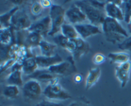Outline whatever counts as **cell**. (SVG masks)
Returning <instances> with one entry per match:
<instances>
[{
  "label": "cell",
  "mask_w": 131,
  "mask_h": 106,
  "mask_svg": "<svg viewBox=\"0 0 131 106\" xmlns=\"http://www.w3.org/2000/svg\"><path fill=\"white\" fill-rule=\"evenodd\" d=\"M102 31L105 33L107 41L113 43L120 42L124 38H127L128 34L118 20L106 16L103 24Z\"/></svg>",
  "instance_id": "cell-1"
},
{
  "label": "cell",
  "mask_w": 131,
  "mask_h": 106,
  "mask_svg": "<svg viewBox=\"0 0 131 106\" xmlns=\"http://www.w3.org/2000/svg\"><path fill=\"white\" fill-rule=\"evenodd\" d=\"M128 28H129V32L131 33V19H130V22H129V24H128Z\"/></svg>",
  "instance_id": "cell-37"
},
{
  "label": "cell",
  "mask_w": 131,
  "mask_h": 106,
  "mask_svg": "<svg viewBox=\"0 0 131 106\" xmlns=\"http://www.w3.org/2000/svg\"><path fill=\"white\" fill-rule=\"evenodd\" d=\"M75 4L78 5L86 16L87 19L90 22V24L99 26L103 24L106 16H105L104 11L100 10L93 7L88 1H78Z\"/></svg>",
  "instance_id": "cell-2"
},
{
  "label": "cell",
  "mask_w": 131,
  "mask_h": 106,
  "mask_svg": "<svg viewBox=\"0 0 131 106\" xmlns=\"http://www.w3.org/2000/svg\"><path fill=\"white\" fill-rule=\"evenodd\" d=\"M101 70L99 67L90 68L86 79V89H89L97 83L101 77Z\"/></svg>",
  "instance_id": "cell-15"
},
{
  "label": "cell",
  "mask_w": 131,
  "mask_h": 106,
  "mask_svg": "<svg viewBox=\"0 0 131 106\" xmlns=\"http://www.w3.org/2000/svg\"><path fill=\"white\" fill-rule=\"evenodd\" d=\"M83 80V77L80 75V74H76L74 75V81L75 83H79L82 81Z\"/></svg>",
  "instance_id": "cell-35"
},
{
  "label": "cell",
  "mask_w": 131,
  "mask_h": 106,
  "mask_svg": "<svg viewBox=\"0 0 131 106\" xmlns=\"http://www.w3.org/2000/svg\"><path fill=\"white\" fill-rule=\"evenodd\" d=\"M106 16L118 20H124V14L120 6L115 5L112 1H107L105 6Z\"/></svg>",
  "instance_id": "cell-13"
},
{
  "label": "cell",
  "mask_w": 131,
  "mask_h": 106,
  "mask_svg": "<svg viewBox=\"0 0 131 106\" xmlns=\"http://www.w3.org/2000/svg\"><path fill=\"white\" fill-rule=\"evenodd\" d=\"M123 5V12L124 14V21L129 24L131 19V0L124 1Z\"/></svg>",
  "instance_id": "cell-26"
},
{
  "label": "cell",
  "mask_w": 131,
  "mask_h": 106,
  "mask_svg": "<svg viewBox=\"0 0 131 106\" xmlns=\"http://www.w3.org/2000/svg\"><path fill=\"white\" fill-rule=\"evenodd\" d=\"M88 2L90 3L91 5L93 6V7L99 9L100 10L103 11L105 9V6H106L107 1L104 2V1H95V0H92V1H89Z\"/></svg>",
  "instance_id": "cell-32"
},
{
  "label": "cell",
  "mask_w": 131,
  "mask_h": 106,
  "mask_svg": "<svg viewBox=\"0 0 131 106\" xmlns=\"http://www.w3.org/2000/svg\"><path fill=\"white\" fill-rule=\"evenodd\" d=\"M75 29L78 31L79 35L83 39H86L88 37L100 34L102 31L100 29L99 27L94 26L92 24H79L74 25Z\"/></svg>",
  "instance_id": "cell-11"
},
{
  "label": "cell",
  "mask_w": 131,
  "mask_h": 106,
  "mask_svg": "<svg viewBox=\"0 0 131 106\" xmlns=\"http://www.w3.org/2000/svg\"><path fill=\"white\" fill-rule=\"evenodd\" d=\"M28 77L31 79H34L38 82L41 83H49L54 78L56 77L54 74L50 72L48 70L42 69V70H37L31 75H29Z\"/></svg>",
  "instance_id": "cell-14"
},
{
  "label": "cell",
  "mask_w": 131,
  "mask_h": 106,
  "mask_svg": "<svg viewBox=\"0 0 131 106\" xmlns=\"http://www.w3.org/2000/svg\"><path fill=\"white\" fill-rule=\"evenodd\" d=\"M42 36L36 32H29L26 38V43L28 46L32 47H37L39 45L40 43L42 40Z\"/></svg>",
  "instance_id": "cell-24"
},
{
  "label": "cell",
  "mask_w": 131,
  "mask_h": 106,
  "mask_svg": "<svg viewBox=\"0 0 131 106\" xmlns=\"http://www.w3.org/2000/svg\"><path fill=\"white\" fill-rule=\"evenodd\" d=\"M65 49L72 54L74 60H77L88 53L90 51V45L84 39L78 37L75 39L69 40Z\"/></svg>",
  "instance_id": "cell-5"
},
{
  "label": "cell",
  "mask_w": 131,
  "mask_h": 106,
  "mask_svg": "<svg viewBox=\"0 0 131 106\" xmlns=\"http://www.w3.org/2000/svg\"><path fill=\"white\" fill-rule=\"evenodd\" d=\"M106 56L101 53H96L92 58L93 63L95 65H101L106 61Z\"/></svg>",
  "instance_id": "cell-31"
},
{
  "label": "cell",
  "mask_w": 131,
  "mask_h": 106,
  "mask_svg": "<svg viewBox=\"0 0 131 106\" xmlns=\"http://www.w3.org/2000/svg\"><path fill=\"white\" fill-rule=\"evenodd\" d=\"M13 33L11 28H2L0 29V42L2 45H8L12 43Z\"/></svg>",
  "instance_id": "cell-22"
},
{
  "label": "cell",
  "mask_w": 131,
  "mask_h": 106,
  "mask_svg": "<svg viewBox=\"0 0 131 106\" xmlns=\"http://www.w3.org/2000/svg\"><path fill=\"white\" fill-rule=\"evenodd\" d=\"M19 93L18 86L14 85H8L4 88L3 90V95L6 98L14 99L17 97Z\"/></svg>",
  "instance_id": "cell-25"
},
{
  "label": "cell",
  "mask_w": 131,
  "mask_h": 106,
  "mask_svg": "<svg viewBox=\"0 0 131 106\" xmlns=\"http://www.w3.org/2000/svg\"><path fill=\"white\" fill-rule=\"evenodd\" d=\"M35 106H63V105L61 103H56V102H50L43 100Z\"/></svg>",
  "instance_id": "cell-33"
},
{
  "label": "cell",
  "mask_w": 131,
  "mask_h": 106,
  "mask_svg": "<svg viewBox=\"0 0 131 106\" xmlns=\"http://www.w3.org/2000/svg\"><path fill=\"white\" fill-rule=\"evenodd\" d=\"M65 17L72 24H83L87 20V17L81 9L75 5H72L65 12Z\"/></svg>",
  "instance_id": "cell-8"
},
{
  "label": "cell",
  "mask_w": 131,
  "mask_h": 106,
  "mask_svg": "<svg viewBox=\"0 0 131 106\" xmlns=\"http://www.w3.org/2000/svg\"><path fill=\"white\" fill-rule=\"evenodd\" d=\"M118 48L123 51H130L131 50V36L125 38L118 45Z\"/></svg>",
  "instance_id": "cell-30"
},
{
  "label": "cell",
  "mask_w": 131,
  "mask_h": 106,
  "mask_svg": "<svg viewBox=\"0 0 131 106\" xmlns=\"http://www.w3.org/2000/svg\"><path fill=\"white\" fill-rule=\"evenodd\" d=\"M15 62H16V60L14 58H8L7 60L3 62L1 65V72L3 73L10 68H11Z\"/></svg>",
  "instance_id": "cell-29"
},
{
  "label": "cell",
  "mask_w": 131,
  "mask_h": 106,
  "mask_svg": "<svg viewBox=\"0 0 131 106\" xmlns=\"http://www.w3.org/2000/svg\"><path fill=\"white\" fill-rule=\"evenodd\" d=\"M54 42L56 44L59 45L65 49V46L69 41V38L65 37L63 34H57L54 37Z\"/></svg>",
  "instance_id": "cell-27"
},
{
  "label": "cell",
  "mask_w": 131,
  "mask_h": 106,
  "mask_svg": "<svg viewBox=\"0 0 131 106\" xmlns=\"http://www.w3.org/2000/svg\"><path fill=\"white\" fill-rule=\"evenodd\" d=\"M108 57L111 63H118L119 65L129 61L130 56L128 53L124 52H111L108 54Z\"/></svg>",
  "instance_id": "cell-19"
},
{
  "label": "cell",
  "mask_w": 131,
  "mask_h": 106,
  "mask_svg": "<svg viewBox=\"0 0 131 106\" xmlns=\"http://www.w3.org/2000/svg\"><path fill=\"white\" fill-rule=\"evenodd\" d=\"M131 71V61L120 64L115 68V74L118 80L120 82L122 88H124L128 83Z\"/></svg>",
  "instance_id": "cell-10"
},
{
  "label": "cell",
  "mask_w": 131,
  "mask_h": 106,
  "mask_svg": "<svg viewBox=\"0 0 131 106\" xmlns=\"http://www.w3.org/2000/svg\"><path fill=\"white\" fill-rule=\"evenodd\" d=\"M58 82L59 79L56 77L47 84L43 91L45 97L49 99L59 100H65L71 98L70 94L60 85Z\"/></svg>",
  "instance_id": "cell-4"
},
{
  "label": "cell",
  "mask_w": 131,
  "mask_h": 106,
  "mask_svg": "<svg viewBox=\"0 0 131 106\" xmlns=\"http://www.w3.org/2000/svg\"><path fill=\"white\" fill-rule=\"evenodd\" d=\"M65 9L60 5H52L50 8L49 16L51 19V29L49 36H54L61 30L62 26L65 24Z\"/></svg>",
  "instance_id": "cell-3"
},
{
  "label": "cell",
  "mask_w": 131,
  "mask_h": 106,
  "mask_svg": "<svg viewBox=\"0 0 131 106\" xmlns=\"http://www.w3.org/2000/svg\"><path fill=\"white\" fill-rule=\"evenodd\" d=\"M23 95L29 100H35L42 93V87L39 82L34 79L28 80L23 87Z\"/></svg>",
  "instance_id": "cell-7"
},
{
  "label": "cell",
  "mask_w": 131,
  "mask_h": 106,
  "mask_svg": "<svg viewBox=\"0 0 131 106\" xmlns=\"http://www.w3.org/2000/svg\"><path fill=\"white\" fill-rule=\"evenodd\" d=\"M61 34H63L65 37L69 38V40L77 38L79 35L74 26L71 25V24L65 23L61 27Z\"/></svg>",
  "instance_id": "cell-23"
},
{
  "label": "cell",
  "mask_w": 131,
  "mask_h": 106,
  "mask_svg": "<svg viewBox=\"0 0 131 106\" xmlns=\"http://www.w3.org/2000/svg\"><path fill=\"white\" fill-rule=\"evenodd\" d=\"M71 64L72 62L63 61L57 65L50 66L47 70L54 75H65L70 70Z\"/></svg>",
  "instance_id": "cell-17"
},
{
  "label": "cell",
  "mask_w": 131,
  "mask_h": 106,
  "mask_svg": "<svg viewBox=\"0 0 131 106\" xmlns=\"http://www.w3.org/2000/svg\"><path fill=\"white\" fill-rule=\"evenodd\" d=\"M19 10V6H15L12 10L5 13V14L1 15L0 16V22H1V28H10V20L13 15Z\"/></svg>",
  "instance_id": "cell-20"
},
{
  "label": "cell",
  "mask_w": 131,
  "mask_h": 106,
  "mask_svg": "<svg viewBox=\"0 0 131 106\" xmlns=\"http://www.w3.org/2000/svg\"><path fill=\"white\" fill-rule=\"evenodd\" d=\"M31 24L28 15L24 11H20L19 10L13 15L10 20V28L15 31L28 29Z\"/></svg>",
  "instance_id": "cell-6"
},
{
  "label": "cell",
  "mask_w": 131,
  "mask_h": 106,
  "mask_svg": "<svg viewBox=\"0 0 131 106\" xmlns=\"http://www.w3.org/2000/svg\"><path fill=\"white\" fill-rule=\"evenodd\" d=\"M38 67V66L36 61L35 57L30 56L26 58L23 61L22 71L24 72V74L29 76L37 71Z\"/></svg>",
  "instance_id": "cell-16"
},
{
  "label": "cell",
  "mask_w": 131,
  "mask_h": 106,
  "mask_svg": "<svg viewBox=\"0 0 131 106\" xmlns=\"http://www.w3.org/2000/svg\"><path fill=\"white\" fill-rule=\"evenodd\" d=\"M69 106H89V105H86L84 104V103H82L81 102H72L71 103H70Z\"/></svg>",
  "instance_id": "cell-36"
},
{
  "label": "cell",
  "mask_w": 131,
  "mask_h": 106,
  "mask_svg": "<svg viewBox=\"0 0 131 106\" xmlns=\"http://www.w3.org/2000/svg\"><path fill=\"white\" fill-rule=\"evenodd\" d=\"M43 6L40 4V3L36 1L34 3L32 4L31 6V12L35 16H37L41 14V13L43 11Z\"/></svg>",
  "instance_id": "cell-28"
},
{
  "label": "cell",
  "mask_w": 131,
  "mask_h": 106,
  "mask_svg": "<svg viewBox=\"0 0 131 106\" xmlns=\"http://www.w3.org/2000/svg\"><path fill=\"white\" fill-rule=\"evenodd\" d=\"M35 57L38 67L42 69H48L50 66L57 65L63 61V58L58 54H55L52 56H43L40 55L35 56Z\"/></svg>",
  "instance_id": "cell-12"
},
{
  "label": "cell",
  "mask_w": 131,
  "mask_h": 106,
  "mask_svg": "<svg viewBox=\"0 0 131 106\" xmlns=\"http://www.w3.org/2000/svg\"><path fill=\"white\" fill-rule=\"evenodd\" d=\"M42 6H43V8H51V6H52V2L49 0H42L40 1Z\"/></svg>",
  "instance_id": "cell-34"
},
{
  "label": "cell",
  "mask_w": 131,
  "mask_h": 106,
  "mask_svg": "<svg viewBox=\"0 0 131 106\" xmlns=\"http://www.w3.org/2000/svg\"><path fill=\"white\" fill-rule=\"evenodd\" d=\"M51 29V19L49 15H47L32 24L28 31L29 32H36L42 37H46L48 35Z\"/></svg>",
  "instance_id": "cell-9"
},
{
  "label": "cell",
  "mask_w": 131,
  "mask_h": 106,
  "mask_svg": "<svg viewBox=\"0 0 131 106\" xmlns=\"http://www.w3.org/2000/svg\"><path fill=\"white\" fill-rule=\"evenodd\" d=\"M38 47H40V49L42 56H52L55 54L54 51L56 48V45L50 43L44 40H42L40 43Z\"/></svg>",
  "instance_id": "cell-18"
},
{
  "label": "cell",
  "mask_w": 131,
  "mask_h": 106,
  "mask_svg": "<svg viewBox=\"0 0 131 106\" xmlns=\"http://www.w3.org/2000/svg\"><path fill=\"white\" fill-rule=\"evenodd\" d=\"M21 71L22 70H15L10 72L6 79V82L9 85H14L17 86L23 85Z\"/></svg>",
  "instance_id": "cell-21"
}]
</instances>
